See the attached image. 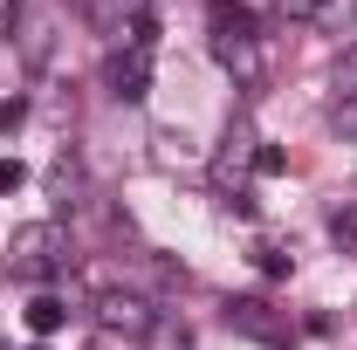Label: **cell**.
Wrapping results in <instances>:
<instances>
[{"instance_id":"8","label":"cell","mask_w":357,"mask_h":350,"mask_svg":"<svg viewBox=\"0 0 357 350\" xmlns=\"http://www.w3.org/2000/svg\"><path fill=\"white\" fill-rule=\"evenodd\" d=\"M62 323H69V303H55V296H35V303H28V330H35V337H55Z\"/></svg>"},{"instance_id":"14","label":"cell","mask_w":357,"mask_h":350,"mask_svg":"<svg viewBox=\"0 0 357 350\" xmlns=\"http://www.w3.org/2000/svg\"><path fill=\"white\" fill-rule=\"evenodd\" d=\"M21 117H28V103H21V96H7V103H0V131H21Z\"/></svg>"},{"instance_id":"13","label":"cell","mask_w":357,"mask_h":350,"mask_svg":"<svg viewBox=\"0 0 357 350\" xmlns=\"http://www.w3.org/2000/svg\"><path fill=\"white\" fill-rule=\"evenodd\" d=\"M255 261H261V275H289V254L282 248H255Z\"/></svg>"},{"instance_id":"15","label":"cell","mask_w":357,"mask_h":350,"mask_svg":"<svg viewBox=\"0 0 357 350\" xmlns=\"http://www.w3.org/2000/svg\"><path fill=\"white\" fill-rule=\"evenodd\" d=\"M21 178H28V172H21V158H0V192H21Z\"/></svg>"},{"instance_id":"1","label":"cell","mask_w":357,"mask_h":350,"mask_svg":"<svg viewBox=\"0 0 357 350\" xmlns=\"http://www.w3.org/2000/svg\"><path fill=\"white\" fill-rule=\"evenodd\" d=\"M206 42H213V62L234 69L241 83H261V48H255V14L241 7V0H213V14H206Z\"/></svg>"},{"instance_id":"17","label":"cell","mask_w":357,"mask_h":350,"mask_svg":"<svg viewBox=\"0 0 357 350\" xmlns=\"http://www.w3.org/2000/svg\"><path fill=\"white\" fill-rule=\"evenodd\" d=\"M35 350H42V344H35Z\"/></svg>"},{"instance_id":"5","label":"cell","mask_w":357,"mask_h":350,"mask_svg":"<svg viewBox=\"0 0 357 350\" xmlns=\"http://www.w3.org/2000/svg\"><path fill=\"white\" fill-rule=\"evenodd\" d=\"M220 316H227V330H241V337H255V344H289V323H282L261 296H234Z\"/></svg>"},{"instance_id":"11","label":"cell","mask_w":357,"mask_h":350,"mask_svg":"<svg viewBox=\"0 0 357 350\" xmlns=\"http://www.w3.org/2000/svg\"><path fill=\"white\" fill-rule=\"evenodd\" d=\"M330 234H337L344 248H357V206H337V213H330Z\"/></svg>"},{"instance_id":"3","label":"cell","mask_w":357,"mask_h":350,"mask_svg":"<svg viewBox=\"0 0 357 350\" xmlns=\"http://www.w3.org/2000/svg\"><path fill=\"white\" fill-rule=\"evenodd\" d=\"M55 28H62V7H55V0H21V7H14V48H21L28 69H48Z\"/></svg>"},{"instance_id":"16","label":"cell","mask_w":357,"mask_h":350,"mask_svg":"<svg viewBox=\"0 0 357 350\" xmlns=\"http://www.w3.org/2000/svg\"><path fill=\"white\" fill-rule=\"evenodd\" d=\"M275 7H282L289 21H310V14H316V7H323V0H275Z\"/></svg>"},{"instance_id":"7","label":"cell","mask_w":357,"mask_h":350,"mask_svg":"<svg viewBox=\"0 0 357 350\" xmlns=\"http://www.w3.org/2000/svg\"><path fill=\"white\" fill-rule=\"evenodd\" d=\"M83 7H89V21H96V35H110V42H117L137 0H83Z\"/></svg>"},{"instance_id":"9","label":"cell","mask_w":357,"mask_h":350,"mask_svg":"<svg viewBox=\"0 0 357 350\" xmlns=\"http://www.w3.org/2000/svg\"><path fill=\"white\" fill-rule=\"evenodd\" d=\"M144 350H192V330H185L178 316H165V309H158V323H151V337H144Z\"/></svg>"},{"instance_id":"2","label":"cell","mask_w":357,"mask_h":350,"mask_svg":"<svg viewBox=\"0 0 357 350\" xmlns=\"http://www.w3.org/2000/svg\"><path fill=\"white\" fill-rule=\"evenodd\" d=\"M62 268H69V234H62L55 220L14 227V241H7V275H14V282H55Z\"/></svg>"},{"instance_id":"6","label":"cell","mask_w":357,"mask_h":350,"mask_svg":"<svg viewBox=\"0 0 357 350\" xmlns=\"http://www.w3.org/2000/svg\"><path fill=\"white\" fill-rule=\"evenodd\" d=\"M103 83H110V96H124V103H144V89H151V55H144V48H110Z\"/></svg>"},{"instance_id":"12","label":"cell","mask_w":357,"mask_h":350,"mask_svg":"<svg viewBox=\"0 0 357 350\" xmlns=\"http://www.w3.org/2000/svg\"><path fill=\"white\" fill-rule=\"evenodd\" d=\"M330 89H337V96H357V55H344V62H337V76H330Z\"/></svg>"},{"instance_id":"4","label":"cell","mask_w":357,"mask_h":350,"mask_svg":"<svg viewBox=\"0 0 357 350\" xmlns=\"http://www.w3.org/2000/svg\"><path fill=\"white\" fill-rule=\"evenodd\" d=\"M89 316H96L110 337H131V344H144L151 323H158V309L144 303V296H131V289H103V296L89 303Z\"/></svg>"},{"instance_id":"10","label":"cell","mask_w":357,"mask_h":350,"mask_svg":"<svg viewBox=\"0 0 357 350\" xmlns=\"http://www.w3.org/2000/svg\"><path fill=\"white\" fill-rule=\"evenodd\" d=\"M330 124L344 137H357V96H337V103H330Z\"/></svg>"}]
</instances>
